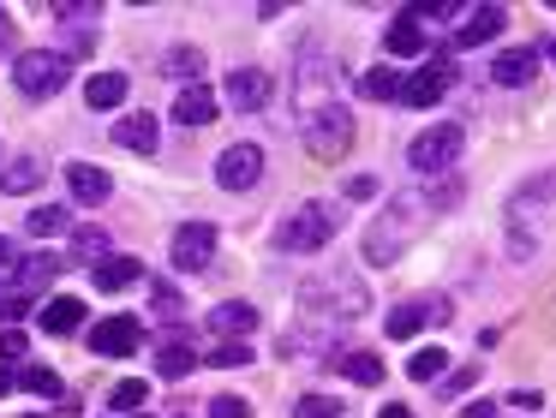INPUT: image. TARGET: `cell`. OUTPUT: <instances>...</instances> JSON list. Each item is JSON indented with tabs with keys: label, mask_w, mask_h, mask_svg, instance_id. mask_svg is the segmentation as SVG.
<instances>
[{
	"label": "cell",
	"mask_w": 556,
	"mask_h": 418,
	"mask_svg": "<svg viewBox=\"0 0 556 418\" xmlns=\"http://www.w3.org/2000/svg\"><path fill=\"white\" fill-rule=\"evenodd\" d=\"M455 203H460V179H443V186H425V191H395V198L377 210V221L365 227V263H377V269L401 263V251H407L437 215L455 210Z\"/></svg>",
	"instance_id": "1"
},
{
	"label": "cell",
	"mask_w": 556,
	"mask_h": 418,
	"mask_svg": "<svg viewBox=\"0 0 556 418\" xmlns=\"http://www.w3.org/2000/svg\"><path fill=\"white\" fill-rule=\"evenodd\" d=\"M336 233H341V210H336V203H324V198H312V203H300L293 215H281L276 245L293 251V257H305V251H324Z\"/></svg>",
	"instance_id": "2"
},
{
	"label": "cell",
	"mask_w": 556,
	"mask_h": 418,
	"mask_svg": "<svg viewBox=\"0 0 556 418\" xmlns=\"http://www.w3.org/2000/svg\"><path fill=\"white\" fill-rule=\"evenodd\" d=\"M300 305H305V317H317V322H348V317H365L371 299L359 293L353 275H329V281L317 275V281L300 287Z\"/></svg>",
	"instance_id": "3"
},
{
	"label": "cell",
	"mask_w": 556,
	"mask_h": 418,
	"mask_svg": "<svg viewBox=\"0 0 556 418\" xmlns=\"http://www.w3.org/2000/svg\"><path fill=\"white\" fill-rule=\"evenodd\" d=\"M66 78H73V60H66L61 48H37V54H18L13 60V84H18V96H30V102L61 96Z\"/></svg>",
	"instance_id": "4"
},
{
	"label": "cell",
	"mask_w": 556,
	"mask_h": 418,
	"mask_svg": "<svg viewBox=\"0 0 556 418\" xmlns=\"http://www.w3.org/2000/svg\"><path fill=\"white\" fill-rule=\"evenodd\" d=\"M300 131H305V150H312L317 162H341V155L353 150V114H348V102H329V107H317V114H305Z\"/></svg>",
	"instance_id": "5"
},
{
	"label": "cell",
	"mask_w": 556,
	"mask_h": 418,
	"mask_svg": "<svg viewBox=\"0 0 556 418\" xmlns=\"http://www.w3.org/2000/svg\"><path fill=\"white\" fill-rule=\"evenodd\" d=\"M329 102H341L336 96V60H329L324 48H305L300 66H293V107H300V119H305Z\"/></svg>",
	"instance_id": "6"
},
{
	"label": "cell",
	"mask_w": 556,
	"mask_h": 418,
	"mask_svg": "<svg viewBox=\"0 0 556 418\" xmlns=\"http://www.w3.org/2000/svg\"><path fill=\"white\" fill-rule=\"evenodd\" d=\"M460 150H467V131H460L455 119H443V126L419 131V138L407 143V162H413V174H448V167L460 162Z\"/></svg>",
	"instance_id": "7"
},
{
	"label": "cell",
	"mask_w": 556,
	"mask_h": 418,
	"mask_svg": "<svg viewBox=\"0 0 556 418\" xmlns=\"http://www.w3.org/2000/svg\"><path fill=\"white\" fill-rule=\"evenodd\" d=\"M448 84H455V60H448V54L425 60L413 78H401V107H431V102H443Z\"/></svg>",
	"instance_id": "8"
},
{
	"label": "cell",
	"mask_w": 556,
	"mask_h": 418,
	"mask_svg": "<svg viewBox=\"0 0 556 418\" xmlns=\"http://www.w3.org/2000/svg\"><path fill=\"white\" fill-rule=\"evenodd\" d=\"M168 257H174V269H186V275L210 269V263H216V227H210V221H186V227H174Z\"/></svg>",
	"instance_id": "9"
},
{
	"label": "cell",
	"mask_w": 556,
	"mask_h": 418,
	"mask_svg": "<svg viewBox=\"0 0 556 418\" xmlns=\"http://www.w3.org/2000/svg\"><path fill=\"white\" fill-rule=\"evenodd\" d=\"M257 179H264V150H257V143H228V150L216 155V186L222 191H252Z\"/></svg>",
	"instance_id": "10"
},
{
	"label": "cell",
	"mask_w": 556,
	"mask_h": 418,
	"mask_svg": "<svg viewBox=\"0 0 556 418\" xmlns=\"http://www.w3.org/2000/svg\"><path fill=\"white\" fill-rule=\"evenodd\" d=\"M138 341H144V322H138V317L90 322V353H97V358H126V353H138Z\"/></svg>",
	"instance_id": "11"
},
{
	"label": "cell",
	"mask_w": 556,
	"mask_h": 418,
	"mask_svg": "<svg viewBox=\"0 0 556 418\" xmlns=\"http://www.w3.org/2000/svg\"><path fill=\"white\" fill-rule=\"evenodd\" d=\"M425 322H448V299H407L389 311V341H413Z\"/></svg>",
	"instance_id": "12"
},
{
	"label": "cell",
	"mask_w": 556,
	"mask_h": 418,
	"mask_svg": "<svg viewBox=\"0 0 556 418\" xmlns=\"http://www.w3.org/2000/svg\"><path fill=\"white\" fill-rule=\"evenodd\" d=\"M222 96H228V107H240V114H257V107L276 96V84H269V72H257V66H240V72H228V84H222Z\"/></svg>",
	"instance_id": "13"
},
{
	"label": "cell",
	"mask_w": 556,
	"mask_h": 418,
	"mask_svg": "<svg viewBox=\"0 0 556 418\" xmlns=\"http://www.w3.org/2000/svg\"><path fill=\"white\" fill-rule=\"evenodd\" d=\"M503 30H508V7H472V12H460V24H455V48H479Z\"/></svg>",
	"instance_id": "14"
},
{
	"label": "cell",
	"mask_w": 556,
	"mask_h": 418,
	"mask_svg": "<svg viewBox=\"0 0 556 418\" xmlns=\"http://www.w3.org/2000/svg\"><path fill=\"white\" fill-rule=\"evenodd\" d=\"M42 179H49V155H13V162L0 167V191H7V198H25Z\"/></svg>",
	"instance_id": "15"
},
{
	"label": "cell",
	"mask_w": 556,
	"mask_h": 418,
	"mask_svg": "<svg viewBox=\"0 0 556 418\" xmlns=\"http://www.w3.org/2000/svg\"><path fill=\"white\" fill-rule=\"evenodd\" d=\"M222 114L216 90H204V84H186L180 96H174V126H210V119Z\"/></svg>",
	"instance_id": "16"
},
{
	"label": "cell",
	"mask_w": 556,
	"mask_h": 418,
	"mask_svg": "<svg viewBox=\"0 0 556 418\" xmlns=\"http://www.w3.org/2000/svg\"><path fill=\"white\" fill-rule=\"evenodd\" d=\"M61 275V257H49V251H30V257H18V269H13V293H25V299H37L42 287Z\"/></svg>",
	"instance_id": "17"
},
{
	"label": "cell",
	"mask_w": 556,
	"mask_h": 418,
	"mask_svg": "<svg viewBox=\"0 0 556 418\" xmlns=\"http://www.w3.org/2000/svg\"><path fill=\"white\" fill-rule=\"evenodd\" d=\"M66 186H73L78 203H109V198H114L109 167H90V162H73V167H66Z\"/></svg>",
	"instance_id": "18"
},
{
	"label": "cell",
	"mask_w": 556,
	"mask_h": 418,
	"mask_svg": "<svg viewBox=\"0 0 556 418\" xmlns=\"http://www.w3.org/2000/svg\"><path fill=\"white\" fill-rule=\"evenodd\" d=\"M114 143L132 150V155H150V150H156V119H150L144 107H138V114H121V119H114Z\"/></svg>",
	"instance_id": "19"
},
{
	"label": "cell",
	"mask_w": 556,
	"mask_h": 418,
	"mask_svg": "<svg viewBox=\"0 0 556 418\" xmlns=\"http://www.w3.org/2000/svg\"><path fill=\"white\" fill-rule=\"evenodd\" d=\"M336 370H341V377H353V382H365V389H383V377H389V365L377 353H365V346L336 353Z\"/></svg>",
	"instance_id": "20"
},
{
	"label": "cell",
	"mask_w": 556,
	"mask_h": 418,
	"mask_svg": "<svg viewBox=\"0 0 556 418\" xmlns=\"http://www.w3.org/2000/svg\"><path fill=\"white\" fill-rule=\"evenodd\" d=\"M383 48H389V54H425V24L413 18V7H401L395 18H389Z\"/></svg>",
	"instance_id": "21"
},
{
	"label": "cell",
	"mask_w": 556,
	"mask_h": 418,
	"mask_svg": "<svg viewBox=\"0 0 556 418\" xmlns=\"http://www.w3.org/2000/svg\"><path fill=\"white\" fill-rule=\"evenodd\" d=\"M90 281H97V293H121V287L144 281V263H138V257H109V263L90 269Z\"/></svg>",
	"instance_id": "22"
},
{
	"label": "cell",
	"mask_w": 556,
	"mask_h": 418,
	"mask_svg": "<svg viewBox=\"0 0 556 418\" xmlns=\"http://www.w3.org/2000/svg\"><path fill=\"white\" fill-rule=\"evenodd\" d=\"M210 329L216 334H252L257 329V305H245V299H222V305L210 311Z\"/></svg>",
	"instance_id": "23"
},
{
	"label": "cell",
	"mask_w": 556,
	"mask_h": 418,
	"mask_svg": "<svg viewBox=\"0 0 556 418\" xmlns=\"http://www.w3.org/2000/svg\"><path fill=\"white\" fill-rule=\"evenodd\" d=\"M532 72H539V54H532V48H515V54L491 60V78L508 84V90H515V84H532Z\"/></svg>",
	"instance_id": "24"
},
{
	"label": "cell",
	"mask_w": 556,
	"mask_h": 418,
	"mask_svg": "<svg viewBox=\"0 0 556 418\" xmlns=\"http://www.w3.org/2000/svg\"><path fill=\"white\" fill-rule=\"evenodd\" d=\"M198 370V353L186 341H162L156 346V377H168V382H180V377H192Z\"/></svg>",
	"instance_id": "25"
},
{
	"label": "cell",
	"mask_w": 556,
	"mask_h": 418,
	"mask_svg": "<svg viewBox=\"0 0 556 418\" xmlns=\"http://www.w3.org/2000/svg\"><path fill=\"white\" fill-rule=\"evenodd\" d=\"M78 322H85V299H54V305H42V334H73Z\"/></svg>",
	"instance_id": "26"
},
{
	"label": "cell",
	"mask_w": 556,
	"mask_h": 418,
	"mask_svg": "<svg viewBox=\"0 0 556 418\" xmlns=\"http://www.w3.org/2000/svg\"><path fill=\"white\" fill-rule=\"evenodd\" d=\"M85 102L102 107V114H109V107H121L126 102V72H97V78L85 84Z\"/></svg>",
	"instance_id": "27"
},
{
	"label": "cell",
	"mask_w": 556,
	"mask_h": 418,
	"mask_svg": "<svg viewBox=\"0 0 556 418\" xmlns=\"http://www.w3.org/2000/svg\"><path fill=\"white\" fill-rule=\"evenodd\" d=\"M144 401H150V382L144 377H126V382H114V389H109V413H144Z\"/></svg>",
	"instance_id": "28"
},
{
	"label": "cell",
	"mask_w": 556,
	"mask_h": 418,
	"mask_svg": "<svg viewBox=\"0 0 556 418\" xmlns=\"http://www.w3.org/2000/svg\"><path fill=\"white\" fill-rule=\"evenodd\" d=\"M162 72L180 78V90H186V84H198V72H204V54H198V48H168V54H162Z\"/></svg>",
	"instance_id": "29"
},
{
	"label": "cell",
	"mask_w": 556,
	"mask_h": 418,
	"mask_svg": "<svg viewBox=\"0 0 556 418\" xmlns=\"http://www.w3.org/2000/svg\"><path fill=\"white\" fill-rule=\"evenodd\" d=\"M359 96H365V102H401V78L389 66H371L359 78Z\"/></svg>",
	"instance_id": "30"
},
{
	"label": "cell",
	"mask_w": 556,
	"mask_h": 418,
	"mask_svg": "<svg viewBox=\"0 0 556 418\" xmlns=\"http://www.w3.org/2000/svg\"><path fill=\"white\" fill-rule=\"evenodd\" d=\"M18 389L42 394V401H61V394H66V382H61V370H49V365H25V377H18Z\"/></svg>",
	"instance_id": "31"
},
{
	"label": "cell",
	"mask_w": 556,
	"mask_h": 418,
	"mask_svg": "<svg viewBox=\"0 0 556 418\" xmlns=\"http://www.w3.org/2000/svg\"><path fill=\"white\" fill-rule=\"evenodd\" d=\"M25 227H30L37 239H42V233H66V227H73V215H66L61 203H37V210L25 215Z\"/></svg>",
	"instance_id": "32"
},
{
	"label": "cell",
	"mask_w": 556,
	"mask_h": 418,
	"mask_svg": "<svg viewBox=\"0 0 556 418\" xmlns=\"http://www.w3.org/2000/svg\"><path fill=\"white\" fill-rule=\"evenodd\" d=\"M73 245H78V257H85V263H109L114 257V239L109 233H102V227H73Z\"/></svg>",
	"instance_id": "33"
},
{
	"label": "cell",
	"mask_w": 556,
	"mask_h": 418,
	"mask_svg": "<svg viewBox=\"0 0 556 418\" xmlns=\"http://www.w3.org/2000/svg\"><path fill=\"white\" fill-rule=\"evenodd\" d=\"M150 317H156V322H180L186 317V299L174 293L168 281H156V287H150Z\"/></svg>",
	"instance_id": "34"
},
{
	"label": "cell",
	"mask_w": 556,
	"mask_h": 418,
	"mask_svg": "<svg viewBox=\"0 0 556 418\" xmlns=\"http://www.w3.org/2000/svg\"><path fill=\"white\" fill-rule=\"evenodd\" d=\"M443 365H448L443 346H419V353L407 358V377H413V382H431V377H443Z\"/></svg>",
	"instance_id": "35"
},
{
	"label": "cell",
	"mask_w": 556,
	"mask_h": 418,
	"mask_svg": "<svg viewBox=\"0 0 556 418\" xmlns=\"http://www.w3.org/2000/svg\"><path fill=\"white\" fill-rule=\"evenodd\" d=\"M293 418H341V401L336 394H300V401H293Z\"/></svg>",
	"instance_id": "36"
},
{
	"label": "cell",
	"mask_w": 556,
	"mask_h": 418,
	"mask_svg": "<svg viewBox=\"0 0 556 418\" xmlns=\"http://www.w3.org/2000/svg\"><path fill=\"white\" fill-rule=\"evenodd\" d=\"M210 365H216V370H245V365H252V346H245V341H222L216 353H210Z\"/></svg>",
	"instance_id": "37"
},
{
	"label": "cell",
	"mask_w": 556,
	"mask_h": 418,
	"mask_svg": "<svg viewBox=\"0 0 556 418\" xmlns=\"http://www.w3.org/2000/svg\"><path fill=\"white\" fill-rule=\"evenodd\" d=\"M210 418H252V401H240V394H216V401H210Z\"/></svg>",
	"instance_id": "38"
},
{
	"label": "cell",
	"mask_w": 556,
	"mask_h": 418,
	"mask_svg": "<svg viewBox=\"0 0 556 418\" xmlns=\"http://www.w3.org/2000/svg\"><path fill=\"white\" fill-rule=\"evenodd\" d=\"M467 389H479V365L455 370V377H448V382H443V389H437V394H443V401H455V394H467Z\"/></svg>",
	"instance_id": "39"
},
{
	"label": "cell",
	"mask_w": 556,
	"mask_h": 418,
	"mask_svg": "<svg viewBox=\"0 0 556 418\" xmlns=\"http://www.w3.org/2000/svg\"><path fill=\"white\" fill-rule=\"evenodd\" d=\"M25 311H30V299H25V293H0V322H7V329H13V322L25 317Z\"/></svg>",
	"instance_id": "40"
},
{
	"label": "cell",
	"mask_w": 556,
	"mask_h": 418,
	"mask_svg": "<svg viewBox=\"0 0 556 418\" xmlns=\"http://www.w3.org/2000/svg\"><path fill=\"white\" fill-rule=\"evenodd\" d=\"M13 269H18V251H13V239L0 233V287L13 293Z\"/></svg>",
	"instance_id": "41"
},
{
	"label": "cell",
	"mask_w": 556,
	"mask_h": 418,
	"mask_svg": "<svg viewBox=\"0 0 556 418\" xmlns=\"http://www.w3.org/2000/svg\"><path fill=\"white\" fill-rule=\"evenodd\" d=\"M25 329H0V358H25Z\"/></svg>",
	"instance_id": "42"
},
{
	"label": "cell",
	"mask_w": 556,
	"mask_h": 418,
	"mask_svg": "<svg viewBox=\"0 0 556 418\" xmlns=\"http://www.w3.org/2000/svg\"><path fill=\"white\" fill-rule=\"evenodd\" d=\"M508 406H515V413H539L544 394H539V389H508Z\"/></svg>",
	"instance_id": "43"
},
{
	"label": "cell",
	"mask_w": 556,
	"mask_h": 418,
	"mask_svg": "<svg viewBox=\"0 0 556 418\" xmlns=\"http://www.w3.org/2000/svg\"><path fill=\"white\" fill-rule=\"evenodd\" d=\"M532 251H539V239H532V233H515V239H508V257H515V263H527Z\"/></svg>",
	"instance_id": "44"
},
{
	"label": "cell",
	"mask_w": 556,
	"mask_h": 418,
	"mask_svg": "<svg viewBox=\"0 0 556 418\" xmlns=\"http://www.w3.org/2000/svg\"><path fill=\"white\" fill-rule=\"evenodd\" d=\"M371 191H377L371 174H353V179H348V198H371Z\"/></svg>",
	"instance_id": "45"
},
{
	"label": "cell",
	"mask_w": 556,
	"mask_h": 418,
	"mask_svg": "<svg viewBox=\"0 0 556 418\" xmlns=\"http://www.w3.org/2000/svg\"><path fill=\"white\" fill-rule=\"evenodd\" d=\"M460 418H496V406H484V401H472V406H467V413H460Z\"/></svg>",
	"instance_id": "46"
},
{
	"label": "cell",
	"mask_w": 556,
	"mask_h": 418,
	"mask_svg": "<svg viewBox=\"0 0 556 418\" xmlns=\"http://www.w3.org/2000/svg\"><path fill=\"white\" fill-rule=\"evenodd\" d=\"M377 418H413V413H407V406H401V401H389V406H383V413H377Z\"/></svg>",
	"instance_id": "47"
},
{
	"label": "cell",
	"mask_w": 556,
	"mask_h": 418,
	"mask_svg": "<svg viewBox=\"0 0 556 418\" xmlns=\"http://www.w3.org/2000/svg\"><path fill=\"white\" fill-rule=\"evenodd\" d=\"M7 36H13V24H7V12H0V48H7Z\"/></svg>",
	"instance_id": "48"
},
{
	"label": "cell",
	"mask_w": 556,
	"mask_h": 418,
	"mask_svg": "<svg viewBox=\"0 0 556 418\" xmlns=\"http://www.w3.org/2000/svg\"><path fill=\"white\" fill-rule=\"evenodd\" d=\"M0 394H13V382H7V370H0Z\"/></svg>",
	"instance_id": "49"
},
{
	"label": "cell",
	"mask_w": 556,
	"mask_h": 418,
	"mask_svg": "<svg viewBox=\"0 0 556 418\" xmlns=\"http://www.w3.org/2000/svg\"><path fill=\"white\" fill-rule=\"evenodd\" d=\"M551 60H556V42H551Z\"/></svg>",
	"instance_id": "50"
},
{
	"label": "cell",
	"mask_w": 556,
	"mask_h": 418,
	"mask_svg": "<svg viewBox=\"0 0 556 418\" xmlns=\"http://www.w3.org/2000/svg\"><path fill=\"white\" fill-rule=\"evenodd\" d=\"M132 418H144V413H132Z\"/></svg>",
	"instance_id": "51"
},
{
	"label": "cell",
	"mask_w": 556,
	"mask_h": 418,
	"mask_svg": "<svg viewBox=\"0 0 556 418\" xmlns=\"http://www.w3.org/2000/svg\"><path fill=\"white\" fill-rule=\"evenodd\" d=\"M30 418H37V413H30Z\"/></svg>",
	"instance_id": "52"
},
{
	"label": "cell",
	"mask_w": 556,
	"mask_h": 418,
	"mask_svg": "<svg viewBox=\"0 0 556 418\" xmlns=\"http://www.w3.org/2000/svg\"><path fill=\"white\" fill-rule=\"evenodd\" d=\"M180 418H186V413H180Z\"/></svg>",
	"instance_id": "53"
}]
</instances>
